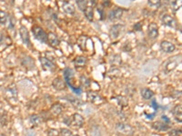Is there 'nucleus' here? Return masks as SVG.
<instances>
[{"mask_svg":"<svg viewBox=\"0 0 182 136\" xmlns=\"http://www.w3.org/2000/svg\"><path fill=\"white\" fill-rule=\"evenodd\" d=\"M84 14H85V16L87 17V19L90 22L93 21V18H94V12H93V6L91 5H88L85 8V10L83 11Z\"/></svg>","mask_w":182,"mask_h":136,"instance_id":"20","label":"nucleus"},{"mask_svg":"<svg viewBox=\"0 0 182 136\" xmlns=\"http://www.w3.org/2000/svg\"><path fill=\"white\" fill-rule=\"evenodd\" d=\"M29 120H30V123L33 126H38L39 124H42L43 117L41 115H38V114H33V115L30 116Z\"/></svg>","mask_w":182,"mask_h":136,"instance_id":"19","label":"nucleus"},{"mask_svg":"<svg viewBox=\"0 0 182 136\" xmlns=\"http://www.w3.org/2000/svg\"><path fill=\"white\" fill-rule=\"evenodd\" d=\"M87 64H88V59H87V57L82 56V55L76 57L75 60H74V65H75V66L77 67V68H83V67H85V66L87 65Z\"/></svg>","mask_w":182,"mask_h":136,"instance_id":"15","label":"nucleus"},{"mask_svg":"<svg viewBox=\"0 0 182 136\" xmlns=\"http://www.w3.org/2000/svg\"><path fill=\"white\" fill-rule=\"evenodd\" d=\"M149 5L150 6H152V7L158 8L160 5V1H159V0H149Z\"/></svg>","mask_w":182,"mask_h":136,"instance_id":"28","label":"nucleus"},{"mask_svg":"<svg viewBox=\"0 0 182 136\" xmlns=\"http://www.w3.org/2000/svg\"><path fill=\"white\" fill-rule=\"evenodd\" d=\"M64 77H65V80L67 82V84L69 85V87L71 88V90L76 93L77 95H80L81 94V88H75L73 86V84H72V81H74V73L71 69L69 68H67L65 71H64Z\"/></svg>","mask_w":182,"mask_h":136,"instance_id":"2","label":"nucleus"},{"mask_svg":"<svg viewBox=\"0 0 182 136\" xmlns=\"http://www.w3.org/2000/svg\"><path fill=\"white\" fill-rule=\"evenodd\" d=\"M148 35L150 39H156L159 35V27L157 24L151 23L149 25V30H148Z\"/></svg>","mask_w":182,"mask_h":136,"instance_id":"6","label":"nucleus"},{"mask_svg":"<svg viewBox=\"0 0 182 136\" xmlns=\"http://www.w3.org/2000/svg\"><path fill=\"white\" fill-rule=\"evenodd\" d=\"M52 85L53 87L56 89V90H58V91H61V90H64L66 88V84L64 82V80H62L61 77H57L53 80V83H52Z\"/></svg>","mask_w":182,"mask_h":136,"instance_id":"14","label":"nucleus"},{"mask_svg":"<svg viewBox=\"0 0 182 136\" xmlns=\"http://www.w3.org/2000/svg\"><path fill=\"white\" fill-rule=\"evenodd\" d=\"M59 134H61L62 136H72V132L69 129L62 128L59 132Z\"/></svg>","mask_w":182,"mask_h":136,"instance_id":"27","label":"nucleus"},{"mask_svg":"<svg viewBox=\"0 0 182 136\" xmlns=\"http://www.w3.org/2000/svg\"><path fill=\"white\" fill-rule=\"evenodd\" d=\"M162 23L165 25H168V26H170V27H176V25H177L176 20L171 15H170L168 14H166L162 16Z\"/></svg>","mask_w":182,"mask_h":136,"instance_id":"11","label":"nucleus"},{"mask_svg":"<svg viewBox=\"0 0 182 136\" xmlns=\"http://www.w3.org/2000/svg\"><path fill=\"white\" fill-rule=\"evenodd\" d=\"M32 33L34 36L39 40L42 43H46L47 42V34L44 31V29L38 25H34L32 26Z\"/></svg>","mask_w":182,"mask_h":136,"instance_id":"3","label":"nucleus"},{"mask_svg":"<svg viewBox=\"0 0 182 136\" xmlns=\"http://www.w3.org/2000/svg\"><path fill=\"white\" fill-rule=\"evenodd\" d=\"M62 111H63V107H62V105L60 104H56L52 105V107L50 108V112L55 116L59 115L62 113Z\"/></svg>","mask_w":182,"mask_h":136,"instance_id":"21","label":"nucleus"},{"mask_svg":"<svg viewBox=\"0 0 182 136\" xmlns=\"http://www.w3.org/2000/svg\"><path fill=\"white\" fill-rule=\"evenodd\" d=\"M19 35H20V37H21L23 43L26 46L31 47V42H30V37H29V33H28V30L26 29V26L22 25L19 28Z\"/></svg>","mask_w":182,"mask_h":136,"instance_id":"5","label":"nucleus"},{"mask_svg":"<svg viewBox=\"0 0 182 136\" xmlns=\"http://www.w3.org/2000/svg\"><path fill=\"white\" fill-rule=\"evenodd\" d=\"M47 42L53 47H57L59 45V39H58L57 35L52 32H49L47 34Z\"/></svg>","mask_w":182,"mask_h":136,"instance_id":"12","label":"nucleus"},{"mask_svg":"<svg viewBox=\"0 0 182 136\" xmlns=\"http://www.w3.org/2000/svg\"><path fill=\"white\" fill-rule=\"evenodd\" d=\"M141 95H142V97L145 100H149V99H151L154 96V93L149 88H144L141 91Z\"/></svg>","mask_w":182,"mask_h":136,"instance_id":"22","label":"nucleus"},{"mask_svg":"<svg viewBox=\"0 0 182 136\" xmlns=\"http://www.w3.org/2000/svg\"><path fill=\"white\" fill-rule=\"evenodd\" d=\"M7 20V14L5 11L0 10V24L5 25Z\"/></svg>","mask_w":182,"mask_h":136,"instance_id":"24","label":"nucleus"},{"mask_svg":"<svg viewBox=\"0 0 182 136\" xmlns=\"http://www.w3.org/2000/svg\"><path fill=\"white\" fill-rule=\"evenodd\" d=\"M46 134L47 136H59V132L56 129H53V128L47 129L46 131Z\"/></svg>","mask_w":182,"mask_h":136,"instance_id":"25","label":"nucleus"},{"mask_svg":"<svg viewBox=\"0 0 182 136\" xmlns=\"http://www.w3.org/2000/svg\"><path fill=\"white\" fill-rule=\"evenodd\" d=\"M77 5H78V7H79V9H80V10L84 11V10H85V8L88 6V1L78 0V1H77Z\"/></svg>","mask_w":182,"mask_h":136,"instance_id":"26","label":"nucleus"},{"mask_svg":"<svg viewBox=\"0 0 182 136\" xmlns=\"http://www.w3.org/2000/svg\"><path fill=\"white\" fill-rule=\"evenodd\" d=\"M39 60H40V63H41V65H42V66H43L44 69L48 70V71H53V70L56 68L55 64H54L52 61H50L48 58H46V57H40Z\"/></svg>","mask_w":182,"mask_h":136,"instance_id":"7","label":"nucleus"},{"mask_svg":"<svg viewBox=\"0 0 182 136\" xmlns=\"http://www.w3.org/2000/svg\"><path fill=\"white\" fill-rule=\"evenodd\" d=\"M0 136H5V134H1V135H0Z\"/></svg>","mask_w":182,"mask_h":136,"instance_id":"31","label":"nucleus"},{"mask_svg":"<svg viewBox=\"0 0 182 136\" xmlns=\"http://www.w3.org/2000/svg\"><path fill=\"white\" fill-rule=\"evenodd\" d=\"M182 106L181 104H178L176 105L174 108H173V111H172V114L175 117V119L177 121H179L180 123H181V117H182Z\"/></svg>","mask_w":182,"mask_h":136,"instance_id":"18","label":"nucleus"},{"mask_svg":"<svg viewBox=\"0 0 182 136\" xmlns=\"http://www.w3.org/2000/svg\"><path fill=\"white\" fill-rule=\"evenodd\" d=\"M62 9L68 15H74L75 14V7L72 4L64 1L62 2Z\"/></svg>","mask_w":182,"mask_h":136,"instance_id":"16","label":"nucleus"},{"mask_svg":"<svg viewBox=\"0 0 182 136\" xmlns=\"http://www.w3.org/2000/svg\"><path fill=\"white\" fill-rule=\"evenodd\" d=\"M122 14H123V9L122 8H115L114 10H111L108 14V19L110 21H114V20H117V19H119L121 16H122Z\"/></svg>","mask_w":182,"mask_h":136,"instance_id":"8","label":"nucleus"},{"mask_svg":"<svg viewBox=\"0 0 182 136\" xmlns=\"http://www.w3.org/2000/svg\"><path fill=\"white\" fill-rule=\"evenodd\" d=\"M162 120H163V121H165L166 123H170V119H169V118H167V116H165V115H163V116H162Z\"/></svg>","mask_w":182,"mask_h":136,"instance_id":"30","label":"nucleus"},{"mask_svg":"<svg viewBox=\"0 0 182 136\" xmlns=\"http://www.w3.org/2000/svg\"><path fill=\"white\" fill-rule=\"evenodd\" d=\"M116 132L118 135L120 136H131L134 134V128L128 124H123V123H119L116 124Z\"/></svg>","mask_w":182,"mask_h":136,"instance_id":"1","label":"nucleus"},{"mask_svg":"<svg viewBox=\"0 0 182 136\" xmlns=\"http://www.w3.org/2000/svg\"><path fill=\"white\" fill-rule=\"evenodd\" d=\"M122 29H123V25H113L110 28V32H109L110 37L112 39H117L119 36Z\"/></svg>","mask_w":182,"mask_h":136,"instance_id":"9","label":"nucleus"},{"mask_svg":"<svg viewBox=\"0 0 182 136\" xmlns=\"http://www.w3.org/2000/svg\"><path fill=\"white\" fill-rule=\"evenodd\" d=\"M72 136H79V135H77V134H76V135H72Z\"/></svg>","mask_w":182,"mask_h":136,"instance_id":"32","label":"nucleus"},{"mask_svg":"<svg viewBox=\"0 0 182 136\" xmlns=\"http://www.w3.org/2000/svg\"><path fill=\"white\" fill-rule=\"evenodd\" d=\"M71 124H73L75 127L80 128L84 124V118L79 114H74L71 120Z\"/></svg>","mask_w":182,"mask_h":136,"instance_id":"10","label":"nucleus"},{"mask_svg":"<svg viewBox=\"0 0 182 136\" xmlns=\"http://www.w3.org/2000/svg\"><path fill=\"white\" fill-rule=\"evenodd\" d=\"M170 136H181V131L180 130H172L169 134Z\"/></svg>","mask_w":182,"mask_h":136,"instance_id":"29","label":"nucleus"},{"mask_svg":"<svg viewBox=\"0 0 182 136\" xmlns=\"http://www.w3.org/2000/svg\"><path fill=\"white\" fill-rule=\"evenodd\" d=\"M153 128L159 132H166L168 130H170V126L166 124V123H160V122H157L153 124Z\"/></svg>","mask_w":182,"mask_h":136,"instance_id":"17","label":"nucleus"},{"mask_svg":"<svg viewBox=\"0 0 182 136\" xmlns=\"http://www.w3.org/2000/svg\"><path fill=\"white\" fill-rule=\"evenodd\" d=\"M177 65H178V61L174 62V57H173V58H170V59L169 60V62L167 63V65H166V70H167V72L169 73V72L174 70V69L176 68Z\"/></svg>","mask_w":182,"mask_h":136,"instance_id":"23","label":"nucleus"},{"mask_svg":"<svg viewBox=\"0 0 182 136\" xmlns=\"http://www.w3.org/2000/svg\"><path fill=\"white\" fill-rule=\"evenodd\" d=\"M160 48L165 53H171L175 50V45L169 41H162L160 44Z\"/></svg>","mask_w":182,"mask_h":136,"instance_id":"13","label":"nucleus"},{"mask_svg":"<svg viewBox=\"0 0 182 136\" xmlns=\"http://www.w3.org/2000/svg\"><path fill=\"white\" fill-rule=\"evenodd\" d=\"M88 99L90 103H92L93 104H97V105L102 104L105 102L104 98L96 92H88Z\"/></svg>","mask_w":182,"mask_h":136,"instance_id":"4","label":"nucleus"}]
</instances>
